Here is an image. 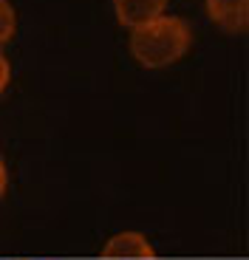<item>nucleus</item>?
<instances>
[{
  "label": "nucleus",
  "instance_id": "6",
  "mask_svg": "<svg viewBox=\"0 0 249 260\" xmlns=\"http://www.w3.org/2000/svg\"><path fill=\"white\" fill-rule=\"evenodd\" d=\"M9 77H12V68H9V59L3 57V51H0V93L6 91V85H9Z\"/></svg>",
  "mask_w": 249,
  "mask_h": 260
},
{
  "label": "nucleus",
  "instance_id": "1",
  "mask_svg": "<svg viewBox=\"0 0 249 260\" xmlns=\"http://www.w3.org/2000/svg\"><path fill=\"white\" fill-rule=\"evenodd\" d=\"M190 43L193 31L187 20L176 17V14H162V17L133 28L131 54L144 68H167L187 54Z\"/></svg>",
  "mask_w": 249,
  "mask_h": 260
},
{
  "label": "nucleus",
  "instance_id": "3",
  "mask_svg": "<svg viewBox=\"0 0 249 260\" xmlns=\"http://www.w3.org/2000/svg\"><path fill=\"white\" fill-rule=\"evenodd\" d=\"M102 254L111 260H153L156 252H153L147 235L142 232H119L113 235L111 241L105 243Z\"/></svg>",
  "mask_w": 249,
  "mask_h": 260
},
{
  "label": "nucleus",
  "instance_id": "4",
  "mask_svg": "<svg viewBox=\"0 0 249 260\" xmlns=\"http://www.w3.org/2000/svg\"><path fill=\"white\" fill-rule=\"evenodd\" d=\"M113 12L122 26L133 28L150 23L167 12V0H113Z\"/></svg>",
  "mask_w": 249,
  "mask_h": 260
},
{
  "label": "nucleus",
  "instance_id": "5",
  "mask_svg": "<svg viewBox=\"0 0 249 260\" xmlns=\"http://www.w3.org/2000/svg\"><path fill=\"white\" fill-rule=\"evenodd\" d=\"M14 26H17V20H14V9H12V3H9V0H0V46L12 40Z\"/></svg>",
  "mask_w": 249,
  "mask_h": 260
},
{
  "label": "nucleus",
  "instance_id": "2",
  "mask_svg": "<svg viewBox=\"0 0 249 260\" xmlns=\"http://www.w3.org/2000/svg\"><path fill=\"white\" fill-rule=\"evenodd\" d=\"M207 14L227 34H243L249 23V0H207Z\"/></svg>",
  "mask_w": 249,
  "mask_h": 260
},
{
  "label": "nucleus",
  "instance_id": "8",
  "mask_svg": "<svg viewBox=\"0 0 249 260\" xmlns=\"http://www.w3.org/2000/svg\"><path fill=\"white\" fill-rule=\"evenodd\" d=\"M153 260H156V257H153Z\"/></svg>",
  "mask_w": 249,
  "mask_h": 260
},
{
  "label": "nucleus",
  "instance_id": "7",
  "mask_svg": "<svg viewBox=\"0 0 249 260\" xmlns=\"http://www.w3.org/2000/svg\"><path fill=\"white\" fill-rule=\"evenodd\" d=\"M6 184H9V173H6L3 158H0V198H3V192H6Z\"/></svg>",
  "mask_w": 249,
  "mask_h": 260
}]
</instances>
